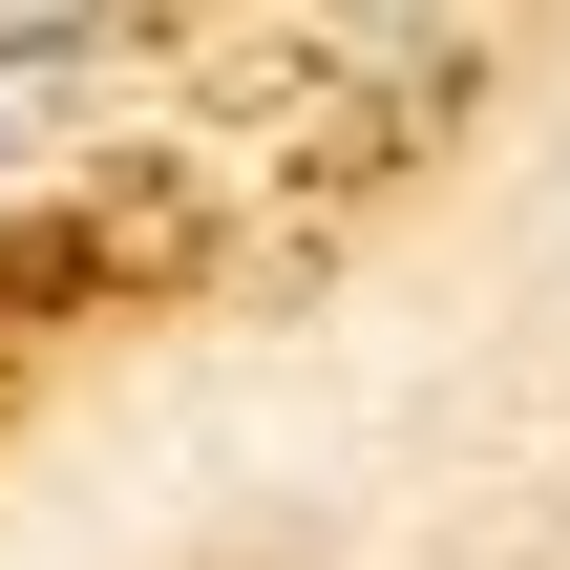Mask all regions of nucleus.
Wrapping results in <instances>:
<instances>
[]
</instances>
